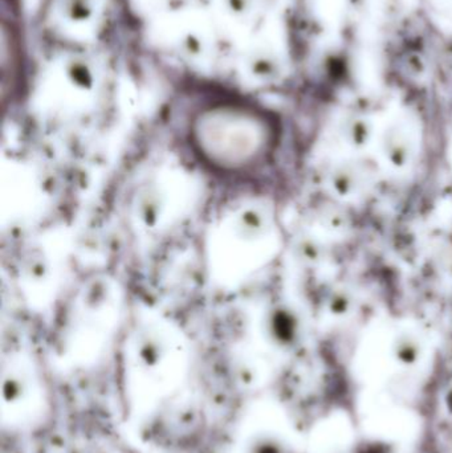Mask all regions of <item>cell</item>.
<instances>
[{"label": "cell", "mask_w": 452, "mask_h": 453, "mask_svg": "<svg viewBox=\"0 0 452 453\" xmlns=\"http://www.w3.org/2000/svg\"><path fill=\"white\" fill-rule=\"evenodd\" d=\"M188 145L202 165L218 174H249L272 150L273 129L249 106H210L188 125Z\"/></svg>", "instance_id": "cell-1"}]
</instances>
